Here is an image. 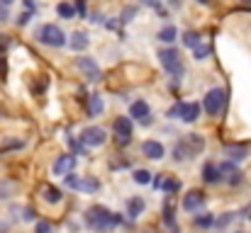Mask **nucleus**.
<instances>
[{
	"instance_id": "nucleus-1",
	"label": "nucleus",
	"mask_w": 251,
	"mask_h": 233,
	"mask_svg": "<svg viewBox=\"0 0 251 233\" xmlns=\"http://www.w3.org/2000/svg\"><path fill=\"white\" fill-rule=\"evenodd\" d=\"M122 219L120 216H115L110 209H105V207H100V204H95V207H90L88 212H85V224L93 229V231H110V229H115L117 224H120Z\"/></svg>"
},
{
	"instance_id": "nucleus-2",
	"label": "nucleus",
	"mask_w": 251,
	"mask_h": 233,
	"mask_svg": "<svg viewBox=\"0 0 251 233\" xmlns=\"http://www.w3.org/2000/svg\"><path fill=\"white\" fill-rule=\"evenodd\" d=\"M202 148H205V139L200 136V134H188V136H183L178 144H176V148H173V160L176 163H183V160H193L195 155L202 153Z\"/></svg>"
},
{
	"instance_id": "nucleus-3",
	"label": "nucleus",
	"mask_w": 251,
	"mask_h": 233,
	"mask_svg": "<svg viewBox=\"0 0 251 233\" xmlns=\"http://www.w3.org/2000/svg\"><path fill=\"white\" fill-rule=\"evenodd\" d=\"M34 39H37L39 44H44V46H54V49H61V46L66 44V34H64V29L56 27V24H51V22L37 27Z\"/></svg>"
},
{
	"instance_id": "nucleus-4",
	"label": "nucleus",
	"mask_w": 251,
	"mask_h": 233,
	"mask_svg": "<svg viewBox=\"0 0 251 233\" xmlns=\"http://www.w3.org/2000/svg\"><path fill=\"white\" fill-rule=\"evenodd\" d=\"M159 61H161L164 71H166L171 78H176V80H180V78H183V73H185V66H183L180 54H178L173 46H166V49H161V51H159Z\"/></svg>"
},
{
	"instance_id": "nucleus-5",
	"label": "nucleus",
	"mask_w": 251,
	"mask_h": 233,
	"mask_svg": "<svg viewBox=\"0 0 251 233\" xmlns=\"http://www.w3.org/2000/svg\"><path fill=\"white\" fill-rule=\"evenodd\" d=\"M225 105H227V92H225L222 87H212V90L205 95V100H202V107H205V112H207L210 117L220 114V112L225 109Z\"/></svg>"
},
{
	"instance_id": "nucleus-6",
	"label": "nucleus",
	"mask_w": 251,
	"mask_h": 233,
	"mask_svg": "<svg viewBox=\"0 0 251 233\" xmlns=\"http://www.w3.org/2000/svg\"><path fill=\"white\" fill-rule=\"evenodd\" d=\"M64 180H66V187L78 190V192H88V194H93V192H98V190H100V182H98L95 177H78V175H74V170H71V175L66 172V175H64Z\"/></svg>"
},
{
	"instance_id": "nucleus-7",
	"label": "nucleus",
	"mask_w": 251,
	"mask_h": 233,
	"mask_svg": "<svg viewBox=\"0 0 251 233\" xmlns=\"http://www.w3.org/2000/svg\"><path fill=\"white\" fill-rule=\"evenodd\" d=\"M112 131L117 134L120 146H127L132 141V131H134V119L132 117H117L112 122Z\"/></svg>"
},
{
	"instance_id": "nucleus-8",
	"label": "nucleus",
	"mask_w": 251,
	"mask_h": 233,
	"mask_svg": "<svg viewBox=\"0 0 251 233\" xmlns=\"http://www.w3.org/2000/svg\"><path fill=\"white\" fill-rule=\"evenodd\" d=\"M105 141H107V134L100 127H85L81 131V144L85 148H100L105 146Z\"/></svg>"
},
{
	"instance_id": "nucleus-9",
	"label": "nucleus",
	"mask_w": 251,
	"mask_h": 233,
	"mask_svg": "<svg viewBox=\"0 0 251 233\" xmlns=\"http://www.w3.org/2000/svg\"><path fill=\"white\" fill-rule=\"evenodd\" d=\"M76 68H78L88 80H102V71H100V66H98L90 56H81V59H76Z\"/></svg>"
},
{
	"instance_id": "nucleus-10",
	"label": "nucleus",
	"mask_w": 251,
	"mask_h": 233,
	"mask_svg": "<svg viewBox=\"0 0 251 233\" xmlns=\"http://www.w3.org/2000/svg\"><path fill=\"white\" fill-rule=\"evenodd\" d=\"M205 207V194L200 192V190H190L188 194H183V209L188 212V214H195V212H200Z\"/></svg>"
},
{
	"instance_id": "nucleus-11",
	"label": "nucleus",
	"mask_w": 251,
	"mask_h": 233,
	"mask_svg": "<svg viewBox=\"0 0 251 233\" xmlns=\"http://www.w3.org/2000/svg\"><path fill=\"white\" fill-rule=\"evenodd\" d=\"M129 117L132 119H139L142 124H149V117H151V107L144 102V100H134L129 105Z\"/></svg>"
},
{
	"instance_id": "nucleus-12",
	"label": "nucleus",
	"mask_w": 251,
	"mask_h": 233,
	"mask_svg": "<svg viewBox=\"0 0 251 233\" xmlns=\"http://www.w3.org/2000/svg\"><path fill=\"white\" fill-rule=\"evenodd\" d=\"M200 105L198 102H180V114H178V119L180 122H185V124H190V122H198L200 119Z\"/></svg>"
},
{
	"instance_id": "nucleus-13",
	"label": "nucleus",
	"mask_w": 251,
	"mask_h": 233,
	"mask_svg": "<svg viewBox=\"0 0 251 233\" xmlns=\"http://www.w3.org/2000/svg\"><path fill=\"white\" fill-rule=\"evenodd\" d=\"M142 153L147 155L149 160H161V158L166 155V148H164V144H159V141H144V144H142Z\"/></svg>"
},
{
	"instance_id": "nucleus-14",
	"label": "nucleus",
	"mask_w": 251,
	"mask_h": 233,
	"mask_svg": "<svg viewBox=\"0 0 251 233\" xmlns=\"http://www.w3.org/2000/svg\"><path fill=\"white\" fill-rule=\"evenodd\" d=\"M76 168V155H59L54 160V175H66Z\"/></svg>"
},
{
	"instance_id": "nucleus-15",
	"label": "nucleus",
	"mask_w": 251,
	"mask_h": 233,
	"mask_svg": "<svg viewBox=\"0 0 251 233\" xmlns=\"http://www.w3.org/2000/svg\"><path fill=\"white\" fill-rule=\"evenodd\" d=\"M225 155H227V160H232V163H242V160L249 155V148H247L244 144H229V146H225Z\"/></svg>"
},
{
	"instance_id": "nucleus-16",
	"label": "nucleus",
	"mask_w": 251,
	"mask_h": 233,
	"mask_svg": "<svg viewBox=\"0 0 251 233\" xmlns=\"http://www.w3.org/2000/svg\"><path fill=\"white\" fill-rule=\"evenodd\" d=\"M220 172H222V177H227L232 185H239V182H242V172H239L237 163H232V160L222 163V165H220Z\"/></svg>"
},
{
	"instance_id": "nucleus-17",
	"label": "nucleus",
	"mask_w": 251,
	"mask_h": 233,
	"mask_svg": "<svg viewBox=\"0 0 251 233\" xmlns=\"http://www.w3.org/2000/svg\"><path fill=\"white\" fill-rule=\"evenodd\" d=\"M202 182H207V185H217V182H222L220 165H215V163H205V165H202Z\"/></svg>"
},
{
	"instance_id": "nucleus-18",
	"label": "nucleus",
	"mask_w": 251,
	"mask_h": 233,
	"mask_svg": "<svg viewBox=\"0 0 251 233\" xmlns=\"http://www.w3.org/2000/svg\"><path fill=\"white\" fill-rule=\"evenodd\" d=\"M144 199L142 197H132V199H127V216L129 219H137L139 214H144Z\"/></svg>"
},
{
	"instance_id": "nucleus-19",
	"label": "nucleus",
	"mask_w": 251,
	"mask_h": 233,
	"mask_svg": "<svg viewBox=\"0 0 251 233\" xmlns=\"http://www.w3.org/2000/svg\"><path fill=\"white\" fill-rule=\"evenodd\" d=\"M88 44H90V39H88V34H85V32H74V34H71L69 46H71L74 51H85V49H88Z\"/></svg>"
},
{
	"instance_id": "nucleus-20",
	"label": "nucleus",
	"mask_w": 251,
	"mask_h": 233,
	"mask_svg": "<svg viewBox=\"0 0 251 233\" xmlns=\"http://www.w3.org/2000/svg\"><path fill=\"white\" fill-rule=\"evenodd\" d=\"M85 109H88V114H90V117L102 114V109H105L102 97H100V95H90V97H88V102H85Z\"/></svg>"
},
{
	"instance_id": "nucleus-21",
	"label": "nucleus",
	"mask_w": 251,
	"mask_h": 233,
	"mask_svg": "<svg viewBox=\"0 0 251 233\" xmlns=\"http://www.w3.org/2000/svg\"><path fill=\"white\" fill-rule=\"evenodd\" d=\"M176 37H178V29H176L173 24L161 27V29H159V34H156V39H159V42H164V44H173V42H176Z\"/></svg>"
},
{
	"instance_id": "nucleus-22",
	"label": "nucleus",
	"mask_w": 251,
	"mask_h": 233,
	"mask_svg": "<svg viewBox=\"0 0 251 233\" xmlns=\"http://www.w3.org/2000/svg\"><path fill=\"white\" fill-rule=\"evenodd\" d=\"M64 199V192L59 190V187H54V185H47L44 187V202H49V204H59Z\"/></svg>"
},
{
	"instance_id": "nucleus-23",
	"label": "nucleus",
	"mask_w": 251,
	"mask_h": 233,
	"mask_svg": "<svg viewBox=\"0 0 251 233\" xmlns=\"http://www.w3.org/2000/svg\"><path fill=\"white\" fill-rule=\"evenodd\" d=\"M56 12H59V17H64V20H74V17H76V5L69 2V0H64V2L56 5Z\"/></svg>"
},
{
	"instance_id": "nucleus-24",
	"label": "nucleus",
	"mask_w": 251,
	"mask_h": 233,
	"mask_svg": "<svg viewBox=\"0 0 251 233\" xmlns=\"http://www.w3.org/2000/svg\"><path fill=\"white\" fill-rule=\"evenodd\" d=\"M183 44L188 46V49H195V46H200L202 44V34L200 32H183Z\"/></svg>"
},
{
	"instance_id": "nucleus-25",
	"label": "nucleus",
	"mask_w": 251,
	"mask_h": 233,
	"mask_svg": "<svg viewBox=\"0 0 251 233\" xmlns=\"http://www.w3.org/2000/svg\"><path fill=\"white\" fill-rule=\"evenodd\" d=\"M132 177H134L137 185H151V177H154V175H151L149 170H142V168H139V170L132 172Z\"/></svg>"
},
{
	"instance_id": "nucleus-26",
	"label": "nucleus",
	"mask_w": 251,
	"mask_h": 233,
	"mask_svg": "<svg viewBox=\"0 0 251 233\" xmlns=\"http://www.w3.org/2000/svg\"><path fill=\"white\" fill-rule=\"evenodd\" d=\"M164 224H166L171 233H180L178 231V226H176V216H173V207H166L164 209Z\"/></svg>"
},
{
	"instance_id": "nucleus-27",
	"label": "nucleus",
	"mask_w": 251,
	"mask_h": 233,
	"mask_svg": "<svg viewBox=\"0 0 251 233\" xmlns=\"http://www.w3.org/2000/svg\"><path fill=\"white\" fill-rule=\"evenodd\" d=\"M210 51H212L210 44H200V46L193 49V59H195V61H205V59L210 56Z\"/></svg>"
},
{
	"instance_id": "nucleus-28",
	"label": "nucleus",
	"mask_w": 251,
	"mask_h": 233,
	"mask_svg": "<svg viewBox=\"0 0 251 233\" xmlns=\"http://www.w3.org/2000/svg\"><path fill=\"white\" fill-rule=\"evenodd\" d=\"M195 226L198 229H210V226H215V216L212 214H202V216L195 219Z\"/></svg>"
},
{
	"instance_id": "nucleus-29",
	"label": "nucleus",
	"mask_w": 251,
	"mask_h": 233,
	"mask_svg": "<svg viewBox=\"0 0 251 233\" xmlns=\"http://www.w3.org/2000/svg\"><path fill=\"white\" fill-rule=\"evenodd\" d=\"M232 221H234V212H227V214H222L220 219H215V226H217V229H227Z\"/></svg>"
},
{
	"instance_id": "nucleus-30",
	"label": "nucleus",
	"mask_w": 251,
	"mask_h": 233,
	"mask_svg": "<svg viewBox=\"0 0 251 233\" xmlns=\"http://www.w3.org/2000/svg\"><path fill=\"white\" fill-rule=\"evenodd\" d=\"M161 187H164L166 192H171V194H173V192H178V190H180V182L168 177V180H164V182H161Z\"/></svg>"
},
{
	"instance_id": "nucleus-31",
	"label": "nucleus",
	"mask_w": 251,
	"mask_h": 233,
	"mask_svg": "<svg viewBox=\"0 0 251 233\" xmlns=\"http://www.w3.org/2000/svg\"><path fill=\"white\" fill-rule=\"evenodd\" d=\"M178 114H180V102H176L173 107H168L166 117H168V119H178Z\"/></svg>"
},
{
	"instance_id": "nucleus-32",
	"label": "nucleus",
	"mask_w": 251,
	"mask_h": 233,
	"mask_svg": "<svg viewBox=\"0 0 251 233\" xmlns=\"http://www.w3.org/2000/svg\"><path fill=\"white\" fill-rule=\"evenodd\" d=\"M10 44H12L10 37H7V34H0V54H5V51L10 49Z\"/></svg>"
},
{
	"instance_id": "nucleus-33",
	"label": "nucleus",
	"mask_w": 251,
	"mask_h": 233,
	"mask_svg": "<svg viewBox=\"0 0 251 233\" xmlns=\"http://www.w3.org/2000/svg\"><path fill=\"white\" fill-rule=\"evenodd\" d=\"M29 20H32V12H29V10H25V12H22V15L17 17V24H20V27H25V24H27Z\"/></svg>"
},
{
	"instance_id": "nucleus-34",
	"label": "nucleus",
	"mask_w": 251,
	"mask_h": 233,
	"mask_svg": "<svg viewBox=\"0 0 251 233\" xmlns=\"http://www.w3.org/2000/svg\"><path fill=\"white\" fill-rule=\"evenodd\" d=\"M10 20V10H7V5L0 0V22H7Z\"/></svg>"
},
{
	"instance_id": "nucleus-35",
	"label": "nucleus",
	"mask_w": 251,
	"mask_h": 233,
	"mask_svg": "<svg viewBox=\"0 0 251 233\" xmlns=\"http://www.w3.org/2000/svg\"><path fill=\"white\" fill-rule=\"evenodd\" d=\"M69 144H71V148H74V153H78V155H85V146H81L78 141H74V139H69Z\"/></svg>"
},
{
	"instance_id": "nucleus-36",
	"label": "nucleus",
	"mask_w": 251,
	"mask_h": 233,
	"mask_svg": "<svg viewBox=\"0 0 251 233\" xmlns=\"http://www.w3.org/2000/svg\"><path fill=\"white\" fill-rule=\"evenodd\" d=\"M34 233H51V226H49L47 221H39L37 229H34Z\"/></svg>"
},
{
	"instance_id": "nucleus-37",
	"label": "nucleus",
	"mask_w": 251,
	"mask_h": 233,
	"mask_svg": "<svg viewBox=\"0 0 251 233\" xmlns=\"http://www.w3.org/2000/svg\"><path fill=\"white\" fill-rule=\"evenodd\" d=\"M134 15H137V7H127L122 12V22H129V17H134Z\"/></svg>"
},
{
	"instance_id": "nucleus-38",
	"label": "nucleus",
	"mask_w": 251,
	"mask_h": 233,
	"mask_svg": "<svg viewBox=\"0 0 251 233\" xmlns=\"http://www.w3.org/2000/svg\"><path fill=\"white\" fill-rule=\"evenodd\" d=\"M25 2V10H29V12H37V2L34 0H22Z\"/></svg>"
},
{
	"instance_id": "nucleus-39",
	"label": "nucleus",
	"mask_w": 251,
	"mask_h": 233,
	"mask_svg": "<svg viewBox=\"0 0 251 233\" xmlns=\"http://www.w3.org/2000/svg\"><path fill=\"white\" fill-rule=\"evenodd\" d=\"M76 15H85V0H76Z\"/></svg>"
},
{
	"instance_id": "nucleus-40",
	"label": "nucleus",
	"mask_w": 251,
	"mask_h": 233,
	"mask_svg": "<svg viewBox=\"0 0 251 233\" xmlns=\"http://www.w3.org/2000/svg\"><path fill=\"white\" fill-rule=\"evenodd\" d=\"M242 216H244V219H251V204H249V207H244V209H242Z\"/></svg>"
},
{
	"instance_id": "nucleus-41",
	"label": "nucleus",
	"mask_w": 251,
	"mask_h": 233,
	"mask_svg": "<svg viewBox=\"0 0 251 233\" xmlns=\"http://www.w3.org/2000/svg\"><path fill=\"white\" fill-rule=\"evenodd\" d=\"M0 76H5V61H2V56H0Z\"/></svg>"
},
{
	"instance_id": "nucleus-42",
	"label": "nucleus",
	"mask_w": 251,
	"mask_h": 233,
	"mask_svg": "<svg viewBox=\"0 0 251 233\" xmlns=\"http://www.w3.org/2000/svg\"><path fill=\"white\" fill-rule=\"evenodd\" d=\"M198 2H200V5H210V0H198Z\"/></svg>"
},
{
	"instance_id": "nucleus-43",
	"label": "nucleus",
	"mask_w": 251,
	"mask_h": 233,
	"mask_svg": "<svg viewBox=\"0 0 251 233\" xmlns=\"http://www.w3.org/2000/svg\"><path fill=\"white\" fill-rule=\"evenodd\" d=\"M2 2H5V5H12V2H15V0H2Z\"/></svg>"
},
{
	"instance_id": "nucleus-44",
	"label": "nucleus",
	"mask_w": 251,
	"mask_h": 233,
	"mask_svg": "<svg viewBox=\"0 0 251 233\" xmlns=\"http://www.w3.org/2000/svg\"><path fill=\"white\" fill-rule=\"evenodd\" d=\"M168 2H173V5H180V0H168Z\"/></svg>"
},
{
	"instance_id": "nucleus-45",
	"label": "nucleus",
	"mask_w": 251,
	"mask_h": 233,
	"mask_svg": "<svg viewBox=\"0 0 251 233\" xmlns=\"http://www.w3.org/2000/svg\"><path fill=\"white\" fill-rule=\"evenodd\" d=\"M144 2H147V0H144Z\"/></svg>"
}]
</instances>
